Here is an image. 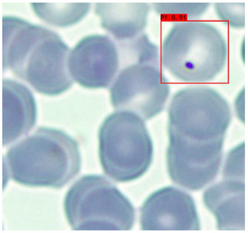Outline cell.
Instances as JSON below:
<instances>
[{"label": "cell", "mask_w": 248, "mask_h": 233, "mask_svg": "<svg viewBox=\"0 0 248 233\" xmlns=\"http://www.w3.org/2000/svg\"><path fill=\"white\" fill-rule=\"evenodd\" d=\"M1 39L3 71H11L45 95H59L72 87L71 49L58 33L21 17L6 16L1 20Z\"/></svg>", "instance_id": "obj_1"}, {"label": "cell", "mask_w": 248, "mask_h": 233, "mask_svg": "<svg viewBox=\"0 0 248 233\" xmlns=\"http://www.w3.org/2000/svg\"><path fill=\"white\" fill-rule=\"evenodd\" d=\"M81 157L77 141L54 128L40 127L9 148L2 158L3 185L60 189L77 177Z\"/></svg>", "instance_id": "obj_2"}, {"label": "cell", "mask_w": 248, "mask_h": 233, "mask_svg": "<svg viewBox=\"0 0 248 233\" xmlns=\"http://www.w3.org/2000/svg\"><path fill=\"white\" fill-rule=\"evenodd\" d=\"M227 42L218 29L202 21L174 23L163 41L161 61L172 75L185 82H207L224 69Z\"/></svg>", "instance_id": "obj_3"}, {"label": "cell", "mask_w": 248, "mask_h": 233, "mask_svg": "<svg viewBox=\"0 0 248 233\" xmlns=\"http://www.w3.org/2000/svg\"><path fill=\"white\" fill-rule=\"evenodd\" d=\"M125 42L136 62L118 74L110 87V100L116 110L148 120L163 110L170 85L160 68L158 49L145 34Z\"/></svg>", "instance_id": "obj_4"}, {"label": "cell", "mask_w": 248, "mask_h": 233, "mask_svg": "<svg viewBox=\"0 0 248 233\" xmlns=\"http://www.w3.org/2000/svg\"><path fill=\"white\" fill-rule=\"evenodd\" d=\"M99 154L105 174L118 183L144 175L153 159V144L144 120L117 111L108 116L99 132Z\"/></svg>", "instance_id": "obj_5"}, {"label": "cell", "mask_w": 248, "mask_h": 233, "mask_svg": "<svg viewBox=\"0 0 248 233\" xmlns=\"http://www.w3.org/2000/svg\"><path fill=\"white\" fill-rule=\"evenodd\" d=\"M64 209L74 231H130L135 222L131 202L103 176H84L74 183Z\"/></svg>", "instance_id": "obj_6"}, {"label": "cell", "mask_w": 248, "mask_h": 233, "mask_svg": "<svg viewBox=\"0 0 248 233\" xmlns=\"http://www.w3.org/2000/svg\"><path fill=\"white\" fill-rule=\"evenodd\" d=\"M232 121L226 99L208 86H191L179 90L169 109V135L207 142L225 139Z\"/></svg>", "instance_id": "obj_7"}, {"label": "cell", "mask_w": 248, "mask_h": 233, "mask_svg": "<svg viewBox=\"0 0 248 233\" xmlns=\"http://www.w3.org/2000/svg\"><path fill=\"white\" fill-rule=\"evenodd\" d=\"M166 153L168 172L175 184L196 191L218 175L224 140L199 142L169 135Z\"/></svg>", "instance_id": "obj_8"}, {"label": "cell", "mask_w": 248, "mask_h": 233, "mask_svg": "<svg viewBox=\"0 0 248 233\" xmlns=\"http://www.w3.org/2000/svg\"><path fill=\"white\" fill-rule=\"evenodd\" d=\"M68 68L74 81L88 89L106 88L119 68V52L110 37L90 35L70 52Z\"/></svg>", "instance_id": "obj_9"}, {"label": "cell", "mask_w": 248, "mask_h": 233, "mask_svg": "<svg viewBox=\"0 0 248 233\" xmlns=\"http://www.w3.org/2000/svg\"><path fill=\"white\" fill-rule=\"evenodd\" d=\"M142 231H199V217L190 195L166 187L150 195L140 209Z\"/></svg>", "instance_id": "obj_10"}, {"label": "cell", "mask_w": 248, "mask_h": 233, "mask_svg": "<svg viewBox=\"0 0 248 233\" xmlns=\"http://www.w3.org/2000/svg\"><path fill=\"white\" fill-rule=\"evenodd\" d=\"M1 95V143L5 147L33 129L37 119V108L31 91L15 80L3 79Z\"/></svg>", "instance_id": "obj_11"}, {"label": "cell", "mask_w": 248, "mask_h": 233, "mask_svg": "<svg viewBox=\"0 0 248 233\" xmlns=\"http://www.w3.org/2000/svg\"><path fill=\"white\" fill-rule=\"evenodd\" d=\"M203 202L215 217L218 229H244V180L225 179L211 186L204 193Z\"/></svg>", "instance_id": "obj_12"}, {"label": "cell", "mask_w": 248, "mask_h": 233, "mask_svg": "<svg viewBox=\"0 0 248 233\" xmlns=\"http://www.w3.org/2000/svg\"><path fill=\"white\" fill-rule=\"evenodd\" d=\"M147 3H97L95 13L101 26L116 39L128 42L141 34L146 27Z\"/></svg>", "instance_id": "obj_13"}, {"label": "cell", "mask_w": 248, "mask_h": 233, "mask_svg": "<svg viewBox=\"0 0 248 233\" xmlns=\"http://www.w3.org/2000/svg\"><path fill=\"white\" fill-rule=\"evenodd\" d=\"M90 3H31L35 14L46 23L67 27L82 20L90 10Z\"/></svg>", "instance_id": "obj_14"}, {"label": "cell", "mask_w": 248, "mask_h": 233, "mask_svg": "<svg viewBox=\"0 0 248 233\" xmlns=\"http://www.w3.org/2000/svg\"><path fill=\"white\" fill-rule=\"evenodd\" d=\"M155 9L157 13L167 19H192L202 16L208 8V3L195 4H167L155 3Z\"/></svg>", "instance_id": "obj_15"}, {"label": "cell", "mask_w": 248, "mask_h": 233, "mask_svg": "<svg viewBox=\"0 0 248 233\" xmlns=\"http://www.w3.org/2000/svg\"><path fill=\"white\" fill-rule=\"evenodd\" d=\"M215 10L219 19L229 26L236 29L245 27V3H217Z\"/></svg>", "instance_id": "obj_16"}, {"label": "cell", "mask_w": 248, "mask_h": 233, "mask_svg": "<svg viewBox=\"0 0 248 233\" xmlns=\"http://www.w3.org/2000/svg\"><path fill=\"white\" fill-rule=\"evenodd\" d=\"M245 143L233 148L227 155L224 169L225 179L244 180Z\"/></svg>", "instance_id": "obj_17"}]
</instances>
